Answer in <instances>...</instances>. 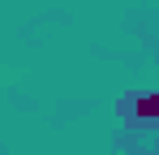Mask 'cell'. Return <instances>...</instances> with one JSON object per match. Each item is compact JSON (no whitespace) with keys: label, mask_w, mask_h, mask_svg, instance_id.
<instances>
[{"label":"cell","mask_w":159,"mask_h":155,"mask_svg":"<svg viewBox=\"0 0 159 155\" xmlns=\"http://www.w3.org/2000/svg\"><path fill=\"white\" fill-rule=\"evenodd\" d=\"M125 108H133V116H159V95H138Z\"/></svg>","instance_id":"1"}]
</instances>
